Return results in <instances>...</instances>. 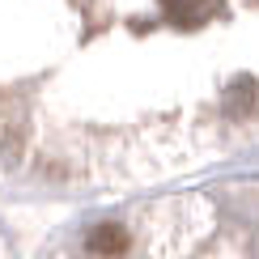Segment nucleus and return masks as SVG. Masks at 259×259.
I'll return each instance as SVG.
<instances>
[{"label":"nucleus","instance_id":"obj_1","mask_svg":"<svg viewBox=\"0 0 259 259\" xmlns=\"http://www.w3.org/2000/svg\"><path fill=\"white\" fill-rule=\"evenodd\" d=\"M127 230L123 225H115V221H106V225H94L90 230V238H85V246H90L94 255H123L127 251Z\"/></svg>","mask_w":259,"mask_h":259}]
</instances>
